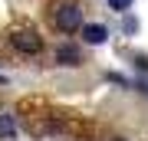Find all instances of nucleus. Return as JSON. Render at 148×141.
Listing matches in <instances>:
<instances>
[{"label": "nucleus", "instance_id": "f257e3e1", "mask_svg": "<svg viewBox=\"0 0 148 141\" xmlns=\"http://www.w3.org/2000/svg\"><path fill=\"white\" fill-rule=\"evenodd\" d=\"M53 23H56V30H63V33H76V30H82V10L76 3H63L56 10V16H53Z\"/></svg>", "mask_w": 148, "mask_h": 141}, {"label": "nucleus", "instance_id": "f03ea898", "mask_svg": "<svg viewBox=\"0 0 148 141\" xmlns=\"http://www.w3.org/2000/svg\"><path fill=\"white\" fill-rule=\"evenodd\" d=\"M10 46L16 52H23V56H36V52L43 49V40L36 36V33H13V36H10Z\"/></svg>", "mask_w": 148, "mask_h": 141}, {"label": "nucleus", "instance_id": "7ed1b4c3", "mask_svg": "<svg viewBox=\"0 0 148 141\" xmlns=\"http://www.w3.org/2000/svg\"><path fill=\"white\" fill-rule=\"evenodd\" d=\"M56 63H59V66H69V69H73V66H79V63H82V52L76 49L73 43H63V46L56 49Z\"/></svg>", "mask_w": 148, "mask_h": 141}, {"label": "nucleus", "instance_id": "20e7f679", "mask_svg": "<svg viewBox=\"0 0 148 141\" xmlns=\"http://www.w3.org/2000/svg\"><path fill=\"white\" fill-rule=\"evenodd\" d=\"M82 40L89 43V46H102V43L109 40V30L102 23H86L82 26Z\"/></svg>", "mask_w": 148, "mask_h": 141}, {"label": "nucleus", "instance_id": "39448f33", "mask_svg": "<svg viewBox=\"0 0 148 141\" xmlns=\"http://www.w3.org/2000/svg\"><path fill=\"white\" fill-rule=\"evenodd\" d=\"M16 135V118L13 115H0V138H13Z\"/></svg>", "mask_w": 148, "mask_h": 141}, {"label": "nucleus", "instance_id": "423d86ee", "mask_svg": "<svg viewBox=\"0 0 148 141\" xmlns=\"http://www.w3.org/2000/svg\"><path fill=\"white\" fill-rule=\"evenodd\" d=\"M132 3H135V0H106V7H109V10H115V13H128V10H132Z\"/></svg>", "mask_w": 148, "mask_h": 141}, {"label": "nucleus", "instance_id": "0eeeda50", "mask_svg": "<svg viewBox=\"0 0 148 141\" xmlns=\"http://www.w3.org/2000/svg\"><path fill=\"white\" fill-rule=\"evenodd\" d=\"M0 85H7V76H3V72H0Z\"/></svg>", "mask_w": 148, "mask_h": 141}, {"label": "nucleus", "instance_id": "6e6552de", "mask_svg": "<svg viewBox=\"0 0 148 141\" xmlns=\"http://www.w3.org/2000/svg\"><path fill=\"white\" fill-rule=\"evenodd\" d=\"M115 141H125V138H115Z\"/></svg>", "mask_w": 148, "mask_h": 141}]
</instances>
